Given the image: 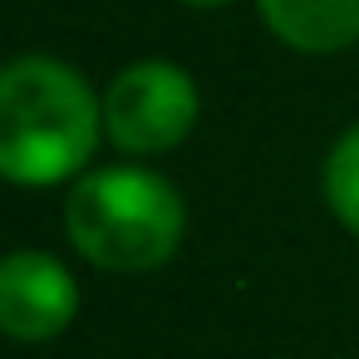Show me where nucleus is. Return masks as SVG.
<instances>
[{
  "label": "nucleus",
  "instance_id": "obj_4",
  "mask_svg": "<svg viewBox=\"0 0 359 359\" xmlns=\"http://www.w3.org/2000/svg\"><path fill=\"white\" fill-rule=\"evenodd\" d=\"M79 315V285L74 276L45 256V251H15L0 266V325L11 339L40 344L69 330Z\"/></svg>",
  "mask_w": 359,
  "mask_h": 359
},
{
  "label": "nucleus",
  "instance_id": "obj_6",
  "mask_svg": "<svg viewBox=\"0 0 359 359\" xmlns=\"http://www.w3.org/2000/svg\"><path fill=\"white\" fill-rule=\"evenodd\" d=\"M325 202L339 217V226L359 236V123L325 158Z\"/></svg>",
  "mask_w": 359,
  "mask_h": 359
},
{
  "label": "nucleus",
  "instance_id": "obj_3",
  "mask_svg": "<svg viewBox=\"0 0 359 359\" xmlns=\"http://www.w3.org/2000/svg\"><path fill=\"white\" fill-rule=\"evenodd\" d=\"M197 123V84L182 65L143 60L123 69L104 94V133L114 148L148 158L177 148Z\"/></svg>",
  "mask_w": 359,
  "mask_h": 359
},
{
  "label": "nucleus",
  "instance_id": "obj_2",
  "mask_svg": "<svg viewBox=\"0 0 359 359\" xmlns=\"http://www.w3.org/2000/svg\"><path fill=\"white\" fill-rule=\"evenodd\" d=\"M187 226L177 187L148 168H99L74 182L65 202V231L99 271L143 276L158 271Z\"/></svg>",
  "mask_w": 359,
  "mask_h": 359
},
{
  "label": "nucleus",
  "instance_id": "obj_1",
  "mask_svg": "<svg viewBox=\"0 0 359 359\" xmlns=\"http://www.w3.org/2000/svg\"><path fill=\"white\" fill-rule=\"evenodd\" d=\"M99 128L104 104L69 65L25 55L0 74V172L11 182L50 187L74 177L94 158Z\"/></svg>",
  "mask_w": 359,
  "mask_h": 359
},
{
  "label": "nucleus",
  "instance_id": "obj_7",
  "mask_svg": "<svg viewBox=\"0 0 359 359\" xmlns=\"http://www.w3.org/2000/svg\"><path fill=\"white\" fill-rule=\"evenodd\" d=\"M182 6H197V11H212V6H226V0H182Z\"/></svg>",
  "mask_w": 359,
  "mask_h": 359
},
{
  "label": "nucleus",
  "instance_id": "obj_5",
  "mask_svg": "<svg viewBox=\"0 0 359 359\" xmlns=\"http://www.w3.org/2000/svg\"><path fill=\"white\" fill-rule=\"evenodd\" d=\"M266 30L300 55H339L359 45V0H256Z\"/></svg>",
  "mask_w": 359,
  "mask_h": 359
}]
</instances>
